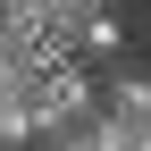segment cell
Listing matches in <instances>:
<instances>
[{
  "mask_svg": "<svg viewBox=\"0 0 151 151\" xmlns=\"http://www.w3.org/2000/svg\"><path fill=\"white\" fill-rule=\"evenodd\" d=\"M50 34V0H0V59H25Z\"/></svg>",
  "mask_w": 151,
  "mask_h": 151,
  "instance_id": "cell-3",
  "label": "cell"
},
{
  "mask_svg": "<svg viewBox=\"0 0 151 151\" xmlns=\"http://www.w3.org/2000/svg\"><path fill=\"white\" fill-rule=\"evenodd\" d=\"M76 59H92V67L126 59V17H118V0H101V9L76 17Z\"/></svg>",
  "mask_w": 151,
  "mask_h": 151,
  "instance_id": "cell-2",
  "label": "cell"
},
{
  "mask_svg": "<svg viewBox=\"0 0 151 151\" xmlns=\"http://www.w3.org/2000/svg\"><path fill=\"white\" fill-rule=\"evenodd\" d=\"M92 92H101V109H109V118H151V67L109 59V67H92Z\"/></svg>",
  "mask_w": 151,
  "mask_h": 151,
  "instance_id": "cell-1",
  "label": "cell"
}]
</instances>
